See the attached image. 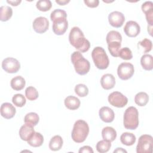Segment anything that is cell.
Returning <instances> with one entry per match:
<instances>
[{
    "instance_id": "cell-28",
    "label": "cell",
    "mask_w": 153,
    "mask_h": 153,
    "mask_svg": "<svg viewBox=\"0 0 153 153\" xmlns=\"http://www.w3.org/2000/svg\"><path fill=\"white\" fill-rule=\"evenodd\" d=\"M39 120V117L38 115L35 112H29L27 113L25 118H24V122L26 124H28L32 125V126H35L37 125Z\"/></svg>"
},
{
    "instance_id": "cell-6",
    "label": "cell",
    "mask_w": 153,
    "mask_h": 153,
    "mask_svg": "<svg viewBox=\"0 0 153 153\" xmlns=\"http://www.w3.org/2000/svg\"><path fill=\"white\" fill-rule=\"evenodd\" d=\"M153 138L149 134L140 136L136 146L137 153H151L152 151Z\"/></svg>"
},
{
    "instance_id": "cell-37",
    "label": "cell",
    "mask_w": 153,
    "mask_h": 153,
    "mask_svg": "<svg viewBox=\"0 0 153 153\" xmlns=\"http://www.w3.org/2000/svg\"><path fill=\"white\" fill-rule=\"evenodd\" d=\"M138 45H139L143 48V53H148L152 50V41L148 38H145L141 41L139 42Z\"/></svg>"
},
{
    "instance_id": "cell-20",
    "label": "cell",
    "mask_w": 153,
    "mask_h": 153,
    "mask_svg": "<svg viewBox=\"0 0 153 153\" xmlns=\"http://www.w3.org/2000/svg\"><path fill=\"white\" fill-rule=\"evenodd\" d=\"M26 84V81L24 78L22 76L18 75L13 78L10 82V85L11 88L16 91H20L22 90Z\"/></svg>"
},
{
    "instance_id": "cell-4",
    "label": "cell",
    "mask_w": 153,
    "mask_h": 153,
    "mask_svg": "<svg viewBox=\"0 0 153 153\" xmlns=\"http://www.w3.org/2000/svg\"><path fill=\"white\" fill-rule=\"evenodd\" d=\"M139 123V112L137 108L134 106L127 108L123 117L124 127L128 130H135L138 127Z\"/></svg>"
},
{
    "instance_id": "cell-44",
    "label": "cell",
    "mask_w": 153,
    "mask_h": 153,
    "mask_svg": "<svg viewBox=\"0 0 153 153\" xmlns=\"http://www.w3.org/2000/svg\"><path fill=\"white\" fill-rule=\"evenodd\" d=\"M114 152H125V153H127V151L124 149L123 148H117L114 151Z\"/></svg>"
},
{
    "instance_id": "cell-17",
    "label": "cell",
    "mask_w": 153,
    "mask_h": 153,
    "mask_svg": "<svg viewBox=\"0 0 153 153\" xmlns=\"http://www.w3.org/2000/svg\"><path fill=\"white\" fill-rule=\"evenodd\" d=\"M34 132L35 130L33 129V126L25 123L20 127L19 133L22 140L27 141L34 133Z\"/></svg>"
},
{
    "instance_id": "cell-3",
    "label": "cell",
    "mask_w": 153,
    "mask_h": 153,
    "mask_svg": "<svg viewBox=\"0 0 153 153\" xmlns=\"http://www.w3.org/2000/svg\"><path fill=\"white\" fill-rule=\"evenodd\" d=\"M71 60L74 65L76 72L81 75L87 74L90 68V64L79 51H74L71 56Z\"/></svg>"
},
{
    "instance_id": "cell-1",
    "label": "cell",
    "mask_w": 153,
    "mask_h": 153,
    "mask_svg": "<svg viewBox=\"0 0 153 153\" xmlns=\"http://www.w3.org/2000/svg\"><path fill=\"white\" fill-rule=\"evenodd\" d=\"M70 44L81 53L87 51L90 47V43L87 39L82 30L76 26L73 27L69 35Z\"/></svg>"
},
{
    "instance_id": "cell-24",
    "label": "cell",
    "mask_w": 153,
    "mask_h": 153,
    "mask_svg": "<svg viewBox=\"0 0 153 153\" xmlns=\"http://www.w3.org/2000/svg\"><path fill=\"white\" fill-rule=\"evenodd\" d=\"M136 140L135 135L131 133L124 132L120 136L121 142L126 146L133 145L135 143Z\"/></svg>"
},
{
    "instance_id": "cell-21",
    "label": "cell",
    "mask_w": 153,
    "mask_h": 153,
    "mask_svg": "<svg viewBox=\"0 0 153 153\" xmlns=\"http://www.w3.org/2000/svg\"><path fill=\"white\" fill-rule=\"evenodd\" d=\"M27 142L31 146L39 147L41 146L44 142V137L40 133L35 131Z\"/></svg>"
},
{
    "instance_id": "cell-35",
    "label": "cell",
    "mask_w": 153,
    "mask_h": 153,
    "mask_svg": "<svg viewBox=\"0 0 153 153\" xmlns=\"http://www.w3.org/2000/svg\"><path fill=\"white\" fill-rule=\"evenodd\" d=\"M66 17H67V14L66 11L59 8L53 10L50 14V19L52 22L59 19L66 18Z\"/></svg>"
},
{
    "instance_id": "cell-11",
    "label": "cell",
    "mask_w": 153,
    "mask_h": 153,
    "mask_svg": "<svg viewBox=\"0 0 153 153\" xmlns=\"http://www.w3.org/2000/svg\"><path fill=\"white\" fill-rule=\"evenodd\" d=\"M108 21L109 24L114 27H120L123 26L124 21V15L118 11L111 12L108 16Z\"/></svg>"
},
{
    "instance_id": "cell-25",
    "label": "cell",
    "mask_w": 153,
    "mask_h": 153,
    "mask_svg": "<svg viewBox=\"0 0 153 153\" xmlns=\"http://www.w3.org/2000/svg\"><path fill=\"white\" fill-rule=\"evenodd\" d=\"M13 15L12 8L8 5H2L0 7V20L2 22L8 21Z\"/></svg>"
},
{
    "instance_id": "cell-42",
    "label": "cell",
    "mask_w": 153,
    "mask_h": 153,
    "mask_svg": "<svg viewBox=\"0 0 153 153\" xmlns=\"http://www.w3.org/2000/svg\"><path fill=\"white\" fill-rule=\"evenodd\" d=\"M7 3L10 4L11 5H12L13 6H17L22 2V1L21 0H15V1H14V0H12V1L7 0Z\"/></svg>"
},
{
    "instance_id": "cell-33",
    "label": "cell",
    "mask_w": 153,
    "mask_h": 153,
    "mask_svg": "<svg viewBox=\"0 0 153 153\" xmlns=\"http://www.w3.org/2000/svg\"><path fill=\"white\" fill-rule=\"evenodd\" d=\"M74 90L75 93L79 97H85L88 94V87L83 84H78L76 85Z\"/></svg>"
},
{
    "instance_id": "cell-27",
    "label": "cell",
    "mask_w": 153,
    "mask_h": 153,
    "mask_svg": "<svg viewBox=\"0 0 153 153\" xmlns=\"http://www.w3.org/2000/svg\"><path fill=\"white\" fill-rule=\"evenodd\" d=\"M149 101V96L145 92H139L134 97V102L140 106H145Z\"/></svg>"
},
{
    "instance_id": "cell-10",
    "label": "cell",
    "mask_w": 153,
    "mask_h": 153,
    "mask_svg": "<svg viewBox=\"0 0 153 153\" xmlns=\"http://www.w3.org/2000/svg\"><path fill=\"white\" fill-rule=\"evenodd\" d=\"M32 27L33 30L38 33H43L45 32L49 27V22L45 17H36L33 22Z\"/></svg>"
},
{
    "instance_id": "cell-41",
    "label": "cell",
    "mask_w": 153,
    "mask_h": 153,
    "mask_svg": "<svg viewBox=\"0 0 153 153\" xmlns=\"http://www.w3.org/2000/svg\"><path fill=\"white\" fill-rule=\"evenodd\" d=\"M79 153H93L94 151L91 147L90 146H84L81 148H80L79 151Z\"/></svg>"
},
{
    "instance_id": "cell-40",
    "label": "cell",
    "mask_w": 153,
    "mask_h": 153,
    "mask_svg": "<svg viewBox=\"0 0 153 153\" xmlns=\"http://www.w3.org/2000/svg\"><path fill=\"white\" fill-rule=\"evenodd\" d=\"M84 2L87 6L91 8L97 7L99 4V0H84Z\"/></svg>"
},
{
    "instance_id": "cell-23",
    "label": "cell",
    "mask_w": 153,
    "mask_h": 153,
    "mask_svg": "<svg viewBox=\"0 0 153 153\" xmlns=\"http://www.w3.org/2000/svg\"><path fill=\"white\" fill-rule=\"evenodd\" d=\"M140 64L146 71H151L153 68V59L151 54H143L140 59Z\"/></svg>"
},
{
    "instance_id": "cell-15",
    "label": "cell",
    "mask_w": 153,
    "mask_h": 153,
    "mask_svg": "<svg viewBox=\"0 0 153 153\" xmlns=\"http://www.w3.org/2000/svg\"><path fill=\"white\" fill-rule=\"evenodd\" d=\"M100 119L105 123H111L115 118V114L113 110L108 106L102 107L99 112Z\"/></svg>"
},
{
    "instance_id": "cell-32",
    "label": "cell",
    "mask_w": 153,
    "mask_h": 153,
    "mask_svg": "<svg viewBox=\"0 0 153 153\" xmlns=\"http://www.w3.org/2000/svg\"><path fill=\"white\" fill-rule=\"evenodd\" d=\"M106 42L108 43L111 41H118L121 42L122 41V36L120 33L116 30H111L109 31L106 37Z\"/></svg>"
},
{
    "instance_id": "cell-29",
    "label": "cell",
    "mask_w": 153,
    "mask_h": 153,
    "mask_svg": "<svg viewBox=\"0 0 153 153\" xmlns=\"http://www.w3.org/2000/svg\"><path fill=\"white\" fill-rule=\"evenodd\" d=\"M111 147V142L102 140L99 141L96 144V150L100 153L107 152Z\"/></svg>"
},
{
    "instance_id": "cell-19",
    "label": "cell",
    "mask_w": 153,
    "mask_h": 153,
    "mask_svg": "<svg viewBox=\"0 0 153 153\" xmlns=\"http://www.w3.org/2000/svg\"><path fill=\"white\" fill-rule=\"evenodd\" d=\"M102 136L104 140L111 142L116 139L117 131L113 127L107 126L102 129Z\"/></svg>"
},
{
    "instance_id": "cell-31",
    "label": "cell",
    "mask_w": 153,
    "mask_h": 153,
    "mask_svg": "<svg viewBox=\"0 0 153 153\" xmlns=\"http://www.w3.org/2000/svg\"><path fill=\"white\" fill-rule=\"evenodd\" d=\"M36 8L41 11H47L52 7L51 2L50 0H39L36 2Z\"/></svg>"
},
{
    "instance_id": "cell-26",
    "label": "cell",
    "mask_w": 153,
    "mask_h": 153,
    "mask_svg": "<svg viewBox=\"0 0 153 153\" xmlns=\"http://www.w3.org/2000/svg\"><path fill=\"white\" fill-rule=\"evenodd\" d=\"M121 42L118 41L109 42L108 44V48L110 54L114 57H118Z\"/></svg>"
},
{
    "instance_id": "cell-45",
    "label": "cell",
    "mask_w": 153,
    "mask_h": 153,
    "mask_svg": "<svg viewBox=\"0 0 153 153\" xmlns=\"http://www.w3.org/2000/svg\"><path fill=\"white\" fill-rule=\"evenodd\" d=\"M152 26L148 25V32L149 33L151 36L152 35Z\"/></svg>"
},
{
    "instance_id": "cell-12",
    "label": "cell",
    "mask_w": 153,
    "mask_h": 153,
    "mask_svg": "<svg viewBox=\"0 0 153 153\" xmlns=\"http://www.w3.org/2000/svg\"><path fill=\"white\" fill-rule=\"evenodd\" d=\"M68 27V22L66 18H62L55 20L53 23V31L57 35H63Z\"/></svg>"
},
{
    "instance_id": "cell-39",
    "label": "cell",
    "mask_w": 153,
    "mask_h": 153,
    "mask_svg": "<svg viewBox=\"0 0 153 153\" xmlns=\"http://www.w3.org/2000/svg\"><path fill=\"white\" fill-rule=\"evenodd\" d=\"M142 10L145 13L146 11L153 9V3L152 1H146L142 5Z\"/></svg>"
},
{
    "instance_id": "cell-16",
    "label": "cell",
    "mask_w": 153,
    "mask_h": 153,
    "mask_svg": "<svg viewBox=\"0 0 153 153\" xmlns=\"http://www.w3.org/2000/svg\"><path fill=\"white\" fill-rule=\"evenodd\" d=\"M100 84L103 88L110 90L112 88L115 84V78L111 74H104L100 79Z\"/></svg>"
},
{
    "instance_id": "cell-2",
    "label": "cell",
    "mask_w": 153,
    "mask_h": 153,
    "mask_svg": "<svg viewBox=\"0 0 153 153\" xmlns=\"http://www.w3.org/2000/svg\"><path fill=\"white\" fill-rule=\"evenodd\" d=\"M89 133V127L85 121L78 120L74 124L72 131V139L76 143L83 142Z\"/></svg>"
},
{
    "instance_id": "cell-13",
    "label": "cell",
    "mask_w": 153,
    "mask_h": 153,
    "mask_svg": "<svg viewBox=\"0 0 153 153\" xmlns=\"http://www.w3.org/2000/svg\"><path fill=\"white\" fill-rule=\"evenodd\" d=\"M140 31L139 25L135 21H128L124 27V32L129 37H136Z\"/></svg>"
},
{
    "instance_id": "cell-5",
    "label": "cell",
    "mask_w": 153,
    "mask_h": 153,
    "mask_svg": "<svg viewBox=\"0 0 153 153\" xmlns=\"http://www.w3.org/2000/svg\"><path fill=\"white\" fill-rule=\"evenodd\" d=\"M91 57L97 68L103 70L108 67L109 60L103 48L101 47H96L94 48L91 52Z\"/></svg>"
},
{
    "instance_id": "cell-7",
    "label": "cell",
    "mask_w": 153,
    "mask_h": 153,
    "mask_svg": "<svg viewBox=\"0 0 153 153\" xmlns=\"http://www.w3.org/2000/svg\"><path fill=\"white\" fill-rule=\"evenodd\" d=\"M134 68L133 65L128 62L121 63L117 68L118 77L122 80L130 79L134 74Z\"/></svg>"
},
{
    "instance_id": "cell-43",
    "label": "cell",
    "mask_w": 153,
    "mask_h": 153,
    "mask_svg": "<svg viewBox=\"0 0 153 153\" xmlns=\"http://www.w3.org/2000/svg\"><path fill=\"white\" fill-rule=\"evenodd\" d=\"M70 2L69 0H56V2L60 5H64Z\"/></svg>"
},
{
    "instance_id": "cell-34",
    "label": "cell",
    "mask_w": 153,
    "mask_h": 153,
    "mask_svg": "<svg viewBox=\"0 0 153 153\" xmlns=\"http://www.w3.org/2000/svg\"><path fill=\"white\" fill-rule=\"evenodd\" d=\"M13 104L17 107H23L26 102L25 97L22 94H16L12 98Z\"/></svg>"
},
{
    "instance_id": "cell-38",
    "label": "cell",
    "mask_w": 153,
    "mask_h": 153,
    "mask_svg": "<svg viewBox=\"0 0 153 153\" xmlns=\"http://www.w3.org/2000/svg\"><path fill=\"white\" fill-rule=\"evenodd\" d=\"M145 14V17L146 19V21L148 23V26H152L153 24V9H151L146 13Z\"/></svg>"
},
{
    "instance_id": "cell-22",
    "label": "cell",
    "mask_w": 153,
    "mask_h": 153,
    "mask_svg": "<svg viewBox=\"0 0 153 153\" xmlns=\"http://www.w3.org/2000/svg\"><path fill=\"white\" fill-rule=\"evenodd\" d=\"M63 143L62 137L59 135L53 136L49 142V148L53 151H57L61 149Z\"/></svg>"
},
{
    "instance_id": "cell-14",
    "label": "cell",
    "mask_w": 153,
    "mask_h": 153,
    "mask_svg": "<svg viewBox=\"0 0 153 153\" xmlns=\"http://www.w3.org/2000/svg\"><path fill=\"white\" fill-rule=\"evenodd\" d=\"M1 115L5 119H11L16 114V109L10 103L5 102L1 106Z\"/></svg>"
},
{
    "instance_id": "cell-36",
    "label": "cell",
    "mask_w": 153,
    "mask_h": 153,
    "mask_svg": "<svg viewBox=\"0 0 153 153\" xmlns=\"http://www.w3.org/2000/svg\"><path fill=\"white\" fill-rule=\"evenodd\" d=\"M118 57L124 60H130L133 57L132 52L129 48L124 47L120 50Z\"/></svg>"
},
{
    "instance_id": "cell-9",
    "label": "cell",
    "mask_w": 153,
    "mask_h": 153,
    "mask_svg": "<svg viewBox=\"0 0 153 153\" xmlns=\"http://www.w3.org/2000/svg\"><path fill=\"white\" fill-rule=\"evenodd\" d=\"M2 68L7 73L14 74L19 71L20 68L19 61L13 57H7L2 62Z\"/></svg>"
},
{
    "instance_id": "cell-8",
    "label": "cell",
    "mask_w": 153,
    "mask_h": 153,
    "mask_svg": "<svg viewBox=\"0 0 153 153\" xmlns=\"http://www.w3.org/2000/svg\"><path fill=\"white\" fill-rule=\"evenodd\" d=\"M109 103L117 108H123L128 103L127 97L119 91L111 93L108 98Z\"/></svg>"
},
{
    "instance_id": "cell-18",
    "label": "cell",
    "mask_w": 153,
    "mask_h": 153,
    "mask_svg": "<svg viewBox=\"0 0 153 153\" xmlns=\"http://www.w3.org/2000/svg\"><path fill=\"white\" fill-rule=\"evenodd\" d=\"M64 103L68 109L70 110H75L79 107L81 102L79 99L76 97L69 96L65 98Z\"/></svg>"
},
{
    "instance_id": "cell-30",
    "label": "cell",
    "mask_w": 153,
    "mask_h": 153,
    "mask_svg": "<svg viewBox=\"0 0 153 153\" xmlns=\"http://www.w3.org/2000/svg\"><path fill=\"white\" fill-rule=\"evenodd\" d=\"M25 95L29 100H34L38 97L39 94L36 88L33 86H29L25 90Z\"/></svg>"
}]
</instances>
